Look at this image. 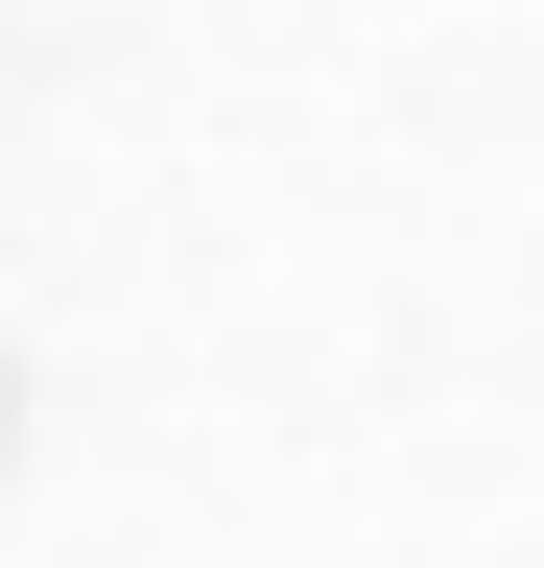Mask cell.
I'll list each match as a JSON object with an SVG mask.
<instances>
[{
  "mask_svg": "<svg viewBox=\"0 0 544 568\" xmlns=\"http://www.w3.org/2000/svg\"><path fill=\"white\" fill-rule=\"evenodd\" d=\"M0 450H24V379H0Z\"/></svg>",
  "mask_w": 544,
  "mask_h": 568,
  "instance_id": "cell-1",
  "label": "cell"
}]
</instances>
